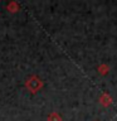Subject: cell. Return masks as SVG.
Returning <instances> with one entry per match:
<instances>
[{"mask_svg":"<svg viewBox=\"0 0 117 121\" xmlns=\"http://www.w3.org/2000/svg\"><path fill=\"white\" fill-rule=\"evenodd\" d=\"M25 87L29 90V92L35 93L43 87V81L38 76H30L25 82Z\"/></svg>","mask_w":117,"mask_h":121,"instance_id":"6da1fadb","label":"cell"},{"mask_svg":"<svg viewBox=\"0 0 117 121\" xmlns=\"http://www.w3.org/2000/svg\"><path fill=\"white\" fill-rule=\"evenodd\" d=\"M100 104L103 106V107H108V106H111L112 105V97H111V95H109L108 92H103L100 96Z\"/></svg>","mask_w":117,"mask_h":121,"instance_id":"7a4b0ae2","label":"cell"},{"mask_svg":"<svg viewBox=\"0 0 117 121\" xmlns=\"http://www.w3.org/2000/svg\"><path fill=\"white\" fill-rule=\"evenodd\" d=\"M97 71H98V73L100 74H102V76H106L109 72V67L107 66V64H101V66H98V68H97Z\"/></svg>","mask_w":117,"mask_h":121,"instance_id":"3957f363","label":"cell"},{"mask_svg":"<svg viewBox=\"0 0 117 121\" xmlns=\"http://www.w3.org/2000/svg\"><path fill=\"white\" fill-rule=\"evenodd\" d=\"M48 121H62V116H60L58 112L54 111L48 116Z\"/></svg>","mask_w":117,"mask_h":121,"instance_id":"277c9868","label":"cell"},{"mask_svg":"<svg viewBox=\"0 0 117 121\" xmlns=\"http://www.w3.org/2000/svg\"><path fill=\"white\" fill-rule=\"evenodd\" d=\"M8 10L11 11V13H17V11L19 10V4L15 3V1H11L9 5H8Z\"/></svg>","mask_w":117,"mask_h":121,"instance_id":"5b68a950","label":"cell"}]
</instances>
